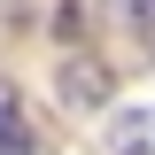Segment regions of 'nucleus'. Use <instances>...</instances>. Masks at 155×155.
Masks as SVG:
<instances>
[{"instance_id": "nucleus-3", "label": "nucleus", "mask_w": 155, "mask_h": 155, "mask_svg": "<svg viewBox=\"0 0 155 155\" xmlns=\"http://www.w3.org/2000/svg\"><path fill=\"white\" fill-rule=\"evenodd\" d=\"M62 101H109V78L93 62H62Z\"/></svg>"}, {"instance_id": "nucleus-1", "label": "nucleus", "mask_w": 155, "mask_h": 155, "mask_svg": "<svg viewBox=\"0 0 155 155\" xmlns=\"http://www.w3.org/2000/svg\"><path fill=\"white\" fill-rule=\"evenodd\" d=\"M109 147L116 155H155V109H124L109 124Z\"/></svg>"}, {"instance_id": "nucleus-2", "label": "nucleus", "mask_w": 155, "mask_h": 155, "mask_svg": "<svg viewBox=\"0 0 155 155\" xmlns=\"http://www.w3.org/2000/svg\"><path fill=\"white\" fill-rule=\"evenodd\" d=\"M0 155H31V132H23V93L0 78Z\"/></svg>"}]
</instances>
